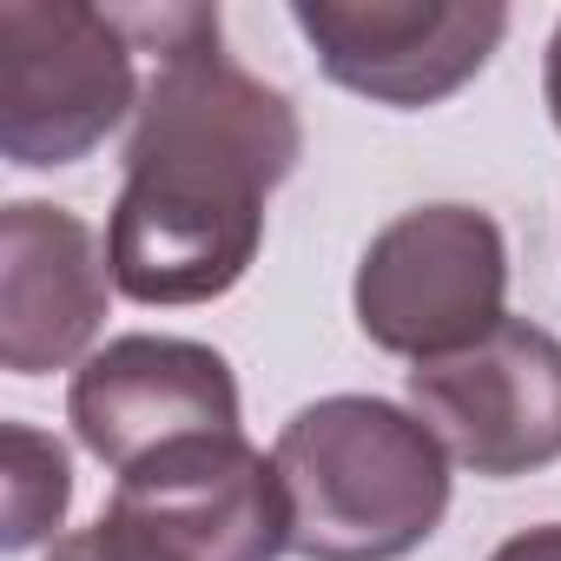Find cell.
Masks as SVG:
<instances>
[{
  "label": "cell",
  "mask_w": 561,
  "mask_h": 561,
  "mask_svg": "<svg viewBox=\"0 0 561 561\" xmlns=\"http://www.w3.org/2000/svg\"><path fill=\"white\" fill-rule=\"evenodd\" d=\"M126 27L152 73L106 218L113 291L133 305H211L251 271L264 198L305 159V119L285 87L225 54L218 8H139Z\"/></svg>",
  "instance_id": "6da1fadb"
},
{
  "label": "cell",
  "mask_w": 561,
  "mask_h": 561,
  "mask_svg": "<svg viewBox=\"0 0 561 561\" xmlns=\"http://www.w3.org/2000/svg\"><path fill=\"white\" fill-rule=\"evenodd\" d=\"M305 561H403L449 515V449L383 397H318L271 443Z\"/></svg>",
  "instance_id": "7a4b0ae2"
},
{
  "label": "cell",
  "mask_w": 561,
  "mask_h": 561,
  "mask_svg": "<svg viewBox=\"0 0 561 561\" xmlns=\"http://www.w3.org/2000/svg\"><path fill=\"white\" fill-rule=\"evenodd\" d=\"M139 41L87 0H0V152L21 172L80 165L139 113Z\"/></svg>",
  "instance_id": "3957f363"
},
{
  "label": "cell",
  "mask_w": 561,
  "mask_h": 561,
  "mask_svg": "<svg viewBox=\"0 0 561 561\" xmlns=\"http://www.w3.org/2000/svg\"><path fill=\"white\" fill-rule=\"evenodd\" d=\"M357 331L410 364L469 351L508 318V238L482 205H416L390 218L351 277Z\"/></svg>",
  "instance_id": "277c9868"
},
{
  "label": "cell",
  "mask_w": 561,
  "mask_h": 561,
  "mask_svg": "<svg viewBox=\"0 0 561 561\" xmlns=\"http://www.w3.org/2000/svg\"><path fill=\"white\" fill-rule=\"evenodd\" d=\"M93 528L119 561L291 554V508H285V489H277V469L244 436H198L126 469Z\"/></svg>",
  "instance_id": "5b68a950"
},
{
  "label": "cell",
  "mask_w": 561,
  "mask_h": 561,
  "mask_svg": "<svg viewBox=\"0 0 561 561\" xmlns=\"http://www.w3.org/2000/svg\"><path fill=\"white\" fill-rule=\"evenodd\" d=\"M410 410L449 449V462L515 482L561 462V337L502 318L456 357L410 364Z\"/></svg>",
  "instance_id": "8992f818"
},
{
  "label": "cell",
  "mask_w": 561,
  "mask_h": 561,
  "mask_svg": "<svg viewBox=\"0 0 561 561\" xmlns=\"http://www.w3.org/2000/svg\"><path fill=\"white\" fill-rule=\"evenodd\" d=\"M291 27L311 41L324 80L344 93L423 113L462 93L502 47L508 8L495 0H291Z\"/></svg>",
  "instance_id": "52a82bcc"
},
{
  "label": "cell",
  "mask_w": 561,
  "mask_h": 561,
  "mask_svg": "<svg viewBox=\"0 0 561 561\" xmlns=\"http://www.w3.org/2000/svg\"><path fill=\"white\" fill-rule=\"evenodd\" d=\"M67 423L80 449L100 456L113 476L198 436H244L231 364L198 337H152V331L100 344L73 370Z\"/></svg>",
  "instance_id": "ba28073f"
},
{
  "label": "cell",
  "mask_w": 561,
  "mask_h": 561,
  "mask_svg": "<svg viewBox=\"0 0 561 561\" xmlns=\"http://www.w3.org/2000/svg\"><path fill=\"white\" fill-rule=\"evenodd\" d=\"M113 264L100 231L47 198L0 211V370L47 377L93 357L106 324Z\"/></svg>",
  "instance_id": "9c48e42d"
},
{
  "label": "cell",
  "mask_w": 561,
  "mask_h": 561,
  "mask_svg": "<svg viewBox=\"0 0 561 561\" xmlns=\"http://www.w3.org/2000/svg\"><path fill=\"white\" fill-rule=\"evenodd\" d=\"M0 443H8V528H0V548L27 554V548L54 541V528L67 522L73 469H67V449L27 423H8Z\"/></svg>",
  "instance_id": "30bf717a"
},
{
  "label": "cell",
  "mask_w": 561,
  "mask_h": 561,
  "mask_svg": "<svg viewBox=\"0 0 561 561\" xmlns=\"http://www.w3.org/2000/svg\"><path fill=\"white\" fill-rule=\"evenodd\" d=\"M489 561H561V522H535V528L508 535Z\"/></svg>",
  "instance_id": "8fae6325"
},
{
  "label": "cell",
  "mask_w": 561,
  "mask_h": 561,
  "mask_svg": "<svg viewBox=\"0 0 561 561\" xmlns=\"http://www.w3.org/2000/svg\"><path fill=\"white\" fill-rule=\"evenodd\" d=\"M47 561H119V554L106 548L100 528H73V535H60V541L47 548Z\"/></svg>",
  "instance_id": "7c38bea8"
},
{
  "label": "cell",
  "mask_w": 561,
  "mask_h": 561,
  "mask_svg": "<svg viewBox=\"0 0 561 561\" xmlns=\"http://www.w3.org/2000/svg\"><path fill=\"white\" fill-rule=\"evenodd\" d=\"M541 93H548V119H554V133H561V21H554L548 54H541Z\"/></svg>",
  "instance_id": "4fadbf2b"
}]
</instances>
